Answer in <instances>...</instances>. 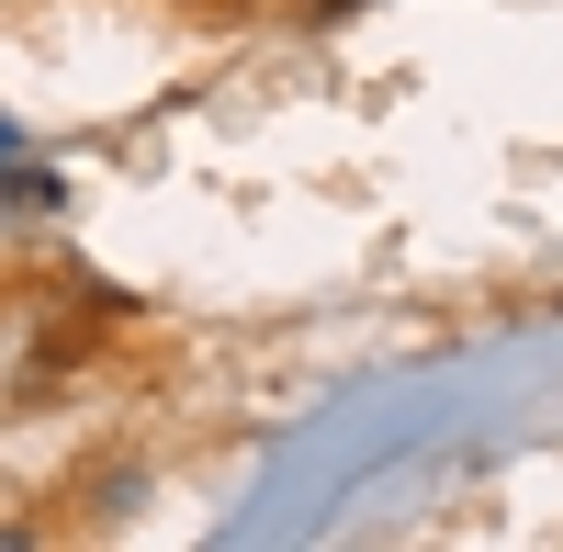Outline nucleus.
Wrapping results in <instances>:
<instances>
[{
	"label": "nucleus",
	"instance_id": "nucleus-1",
	"mask_svg": "<svg viewBox=\"0 0 563 552\" xmlns=\"http://www.w3.org/2000/svg\"><path fill=\"white\" fill-rule=\"evenodd\" d=\"M12 147H23V135H12V113H0V169H12Z\"/></svg>",
	"mask_w": 563,
	"mask_h": 552
}]
</instances>
